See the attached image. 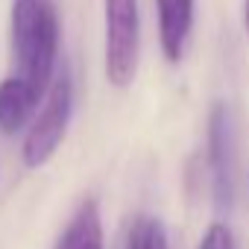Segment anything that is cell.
Instances as JSON below:
<instances>
[{"label": "cell", "mask_w": 249, "mask_h": 249, "mask_svg": "<svg viewBox=\"0 0 249 249\" xmlns=\"http://www.w3.org/2000/svg\"><path fill=\"white\" fill-rule=\"evenodd\" d=\"M62 24L50 0H12L9 9V50L18 76L47 94L59 71Z\"/></svg>", "instance_id": "6da1fadb"}, {"label": "cell", "mask_w": 249, "mask_h": 249, "mask_svg": "<svg viewBox=\"0 0 249 249\" xmlns=\"http://www.w3.org/2000/svg\"><path fill=\"white\" fill-rule=\"evenodd\" d=\"M141 65V3L103 0V73L111 88H129Z\"/></svg>", "instance_id": "7a4b0ae2"}, {"label": "cell", "mask_w": 249, "mask_h": 249, "mask_svg": "<svg viewBox=\"0 0 249 249\" xmlns=\"http://www.w3.org/2000/svg\"><path fill=\"white\" fill-rule=\"evenodd\" d=\"M73 117V76L68 68L56 71L36 117L30 120L24 144H21V159L30 170L44 167L62 147L68 126Z\"/></svg>", "instance_id": "3957f363"}, {"label": "cell", "mask_w": 249, "mask_h": 249, "mask_svg": "<svg viewBox=\"0 0 249 249\" xmlns=\"http://www.w3.org/2000/svg\"><path fill=\"white\" fill-rule=\"evenodd\" d=\"M205 164H208L214 208L231 211L234 205V129H231V111L223 100L211 103V111H208Z\"/></svg>", "instance_id": "277c9868"}, {"label": "cell", "mask_w": 249, "mask_h": 249, "mask_svg": "<svg viewBox=\"0 0 249 249\" xmlns=\"http://www.w3.org/2000/svg\"><path fill=\"white\" fill-rule=\"evenodd\" d=\"M156 18H159V47L167 65H179L185 59L194 18H196V0H156Z\"/></svg>", "instance_id": "5b68a950"}, {"label": "cell", "mask_w": 249, "mask_h": 249, "mask_svg": "<svg viewBox=\"0 0 249 249\" xmlns=\"http://www.w3.org/2000/svg\"><path fill=\"white\" fill-rule=\"evenodd\" d=\"M44 94L24 76L9 73L0 79V135H18L30 126Z\"/></svg>", "instance_id": "8992f818"}, {"label": "cell", "mask_w": 249, "mask_h": 249, "mask_svg": "<svg viewBox=\"0 0 249 249\" xmlns=\"http://www.w3.org/2000/svg\"><path fill=\"white\" fill-rule=\"evenodd\" d=\"M53 249H106V229L97 196H85L62 226Z\"/></svg>", "instance_id": "52a82bcc"}, {"label": "cell", "mask_w": 249, "mask_h": 249, "mask_svg": "<svg viewBox=\"0 0 249 249\" xmlns=\"http://www.w3.org/2000/svg\"><path fill=\"white\" fill-rule=\"evenodd\" d=\"M123 249H170V240H167V229L159 217H138L126 234V246Z\"/></svg>", "instance_id": "ba28073f"}, {"label": "cell", "mask_w": 249, "mask_h": 249, "mask_svg": "<svg viewBox=\"0 0 249 249\" xmlns=\"http://www.w3.org/2000/svg\"><path fill=\"white\" fill-rule=\"evenodd\" d=\"M196 249H237V240H234V231L229 229V223L214 220V223L205 226Z\"/></svg>", "instance_id": "9c48e42d"}, {"label": "cell", "mask_w": 249, "mask_h": 249, "mask_svg": "<svg viewBox=\"0 0 249 249\" xmlns=\"http://www.w3.org/2000/svg\"><path fill=\"white\" fill-rule=\"evenodd\" d=\"M243 33L249 38V0H243Z\"/></svg>", "instance_id": "30bf717a"}]
</instances>
